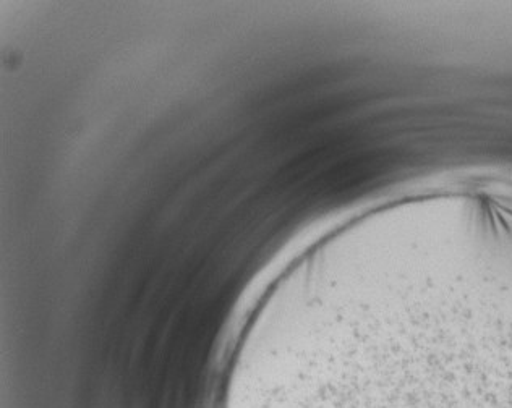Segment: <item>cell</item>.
<instances>
[{
	"mask_svg": "<svg viewBox=\"0 0 512 408\" xmlns=\"http://www.w3.org/2000/svg\"><path fill=\"white\" fill-rule=\"evenodd\" d=\"M367 347L338 353L282 379L268 408H444L388 345Z\"/></svg>",
	"mask_w": 512,
	"mask_h": 408,
	"instance_id": "cell-1",
	"label": "cell"
}]
</instances>
